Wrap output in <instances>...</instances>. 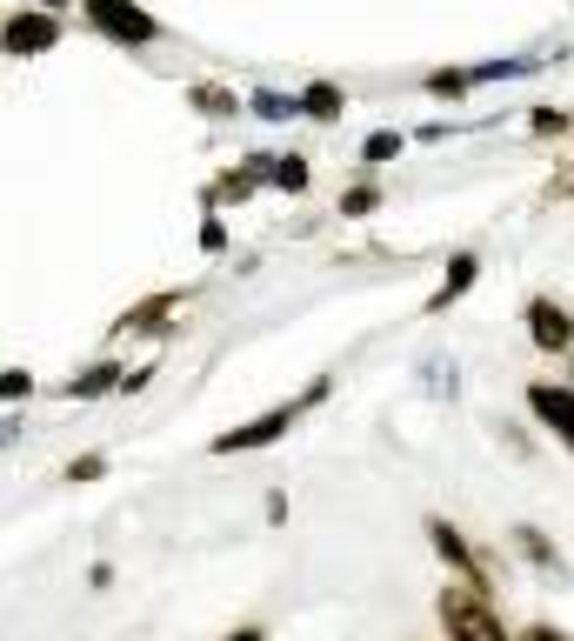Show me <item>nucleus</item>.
Segmentation results:
<instances>
[{"mask_svg":"<svg viewBox=\"0 0 574 641\" xmlns=\"http://www.w3.org/2000/svg\"><path fill=\"white\" fill-rule=\"evenodd\" d=\"M435 615H441L448 641H515L508 621H502V608L487 601V588H474V582L441 588V595H435Z\"/></svg>","mask_w":574,"mask_h":641,"instance_id":"f257e3e1","label":"nucleus"},{"mask_svg":"<svg viewBox=\"0 0 574 641\" xmlns=\"http://www.w3.org/2000/svg\"><path fill=\"white\" fill-rule=\"evenodd\" d=\"M320 394H327V381H314L301 401H288V408H268V415H255L248 428H227V435H214L207 448H214V454H255V448H274V441H281V435H288V428H294L307 408H314Z\"/></svg>","mask_w":574,"mask_h":641,"instance_id":"f03ea898","label":"nucleus"},{"mask_svg":"<svg viewBox=\"0 0 574 641\" xmlns=\"http://www.w3.org/2000/svg\"><path fill=\"white\" fill-rule=\"evenodd\" d=\"M80 8H88V21H94L108 41H121V47H154V41H160V21L140 14L134 0H80Z\"/></svg>","mask_w":574,"mask_h":641,"instance_id":"7ed1b4c3","label":"nucleus"},{"mask_svg":"<svg viewBox=\"0 0 574 641\" xmlns=\"http://www.w3.org/2000/svg\"><path fill=\"white\" fill-rule=\"evenodd\" d=\"M528 408H534V421L574 454V387H561V381H528Z\"/></svg>","mask_w":574,"mask_h":641,"instance_id":"20e7f679","label":"nucleus"},{"mask_svg":"<svg viewBox=\"0 0 574 641\" xmlns=\"http://www.w3.org/2000/svg\"><path fill=\"white\" fill-rule=\"evenodd\" d=\"M54 41H60V14H47V8L8 14V27H0V47H8L14 60H21V54H47Z\"/></svg>","mask_w":574,"mask_h":641,"instance_id":"39448f33","label":"nucleus"},{"mask_svg":"<svg viewBox=\"0 0 574 641\" xmlns=\"http://www.w3.org/2000/svg\"><path fill=\"white\" fill-rule=\"evenodd\" d=\"M528 335H534L541 355H561V348H574V314H567L561 301L534 294V301H528Z\"/></svg>","mask_w":574,"mask_h":641,"instance_id":"423d86ee","label":"nucleus"},{"mask_svg":"<svg viewBox=\"0 0 574 641\" xmlns=\"http://www.w3.org/2000/svg\"><path fill=\"white\" fill-rule=\"evenodd\" d=\"M428 548L448 561V569L461 575V582H474L481 588V561H474V548H468V535L454 528V521H441V515H428Z\"/></svg>","mask_w":574,"mask_h":641,"instance_id":"0eeeda50","label":"nucleus"},{"mask_svg":"<svg viewBox=\"0 0 574 641\" xmlns=\"http://www.w3.org/2000/svg\"><path fill=\"white\" fill-rule=\"evenodd\" d=\"M474 281H481V261H474V255H454V261H448V274H441V288L428 294V314L454 307V301H461V294H468Z\"/></svg>","mask_w":574,"mask_h":641,"instance_id":"6e6552de","label":"nucleus"},{"mask_svg":"<svg viewBox=\"0 0 574 641\" xmlns=\"http://www.w3.org/2000/svg\"><path fill=\"white\" fill-rule=\"evenodd\" d=\"M301 114H307V121H341V114H348V94L335 88V80H314V88L301 94Z\"/></svg>","mask_w":574,"mask_h":641,"instance_id":"1a4fd4ad","label":"nucleus"},{"mask_svg":"<svg viewBox=\"0 0 574 641\" xmlns=\"http://www.w3.org/2000/svg\"><path fill=\"white\" fill-rule=\"evenodd\" d=\"M127 381V368L121 361H101V368H88L80 381H67V401H94V394H108V387H121Z\"/></svg>","mask_w":574,"mask_h":641,"instance_id":"9d476101","label":"nucleus"},{"mask_svg":"<svg viewBox=\"0 0 574 641\" xmlns=\"http://www.w3.org/2000/svg\"><path fill=\"white\" fill-rule=\"evenodd\" d=\"M268 181L288 188V194H307L314 175H307V160H301V154H268Z\"/></svg>","mask_w":574,"mask_h":641,"instance_id":"9b49d317","label":"nucleus"},{"mask_svg":"<svg viewBox=\"0 0 574 641\" xmlns=\"http://www.w3.org/2000/svg\"><path fill=\"white\" fill-rule=\"evenodd\" d=\"M248 114H261V121H294V114H301V94H274V88H261V94L248 101Z\"/></svg>","mask_w":574,"mask_h":641,"instance_id":"f8f14e48","label":"nucleus"},{"mask_svg":"<svg viewBox=\"0 0 574 641\" xmlns=\"http://www.w3.org/2000/svg\"><path fill=\"white\" fill-rule=\"evenodd\" d=\"M401 147H407V140H401L394 127H381V134H368V147H361V160H368V168H381V160H401Z\"/></svg>","mask_w":574,"mask_h":641,"instance_id":"ddd939ff","label":"nucleus"},{"mask_svg":"<svg viewBox=\"0 0 574 641\" xmlns=\"http://www.w3.org/2000/svg\"><path fill=\"white\" fill-rule=\"evenodd\" d=\"M428 94L435 101H461L468 94V74H428Z\"/></svg>","mask_w":574,"mask_h":641,"instance_id":"4468645a","label":"nucleus"},{"mask_svg":"<svg viewBox=\"0 0 574 641\" xmlns=\"http://www.w3.org/2000/svg\"><path fill=\"white\" fill-rule=\"evenodd\" d=\"M34 394V374L27 368H8V374H0V401H27Z\"/></svg>","mask_w":574,"mask_h":641,"instance_id":"2eb2a0df","label":"nucleus"},{"mask_svg":"<svg viewBox=\"0 0 574 641\" xmlns=\"http://www.w3.org/2000/svg\"><path fill=\"white\" fill-rule=\"evenodd\" d=\"M374 207H381V194H374V188H354V194H341V214H354V221H361V214H374Z\"/></svg>","mask_w":574,"mask_h":641,"instance_id":"dca6fc26","label":"nucleus"},{"mask_svg":"<svg viewBox=\"0 0 574 641\" xmlns=\"http://www.w3.org/2000/svg\"><path fill=\"white\" fill-rule=\"evenodd\" d=\"M101 474H108V461H101V454H80V461L67 468V481H101Z\"/></svg>","mask_w":574,"mask_h":641,"instance_id":"f3484780","label":"nucleus"},{"mask_svg":"<svg viewBox=\"0 0 574 641\" xmlns=\"http://www.w3.org/2000/svg\"><path fill=\"white\" fill-rule=\"evenodd\" d=\"M227 248V227L221 221H201V255H221Z\"/></svg>","mask_w":574,"mask_h":641,"instance_id":"a211bd4d","label":"nucleus"},{"mask_svg":"<svg viewBox=\"0 0 574 641\" xmlns=\"http://www.w3.org/2000/svg\"><path fill=\"white\" fill-rule=\"evenodd\" d=\"M194 101H201V108H207V114H240V108H234V101H227V94H214V88H194Z\"/></svg>","mask_w":574,"mask_h":641,"instance_id":"6ab92c4d","label":"nucleus"},{"mask_svg":"<svg viewBox=\"0 0 574 641\" xmlns=\"http://www.w3.org/2000/svg\"><path fill=\"white\" fill-rule=\"evenodd\" d=\"M521 548H528V561H554V548H548L534 528H521Z\"/></svg>","mask_w":574,"mask_h":641,"instance_id":"aec40b11","label":"nucleus"},{"mask_svg":"<svg viewBox=\"0 0 574 641\" xmlns=\"http://www.w3.org/2000/svg\"><path fill=\"white\" fill-rule=\"evenodd\" d=\"M521 641H567V634H554V628H548V621H534V628H528V634H521Z\"/></svg>","mask_w":574,"mask_h":641,"instance_id":"412c9836","label":"nucleus"},{"mask_svg":"<svg viewBox=\"0 0 574 641\" xmlns=\"http://www.w3.org/2000/svg\"><path fill=\"white\" fill-rule=\"evenodd\" d=\"M227 641H268V634H261V628H234Z\"/></svg>","mask_w":574,"mask_h":641,"instance_id":"4be33fe9","label":"nucleus"},{"mask_svg":"<svg viewBox=\"0 0 574 641\" xmlns=\"http://www.w3.org/2000/svg\"><path fill=\"white\" fill-rule=\"evenodd\" d=\"M54 8H67V0H47V14H54Z\"/></svg>","mask_w":574,"mask_h":641,"instance_id":"5701e85b","label":"nucleus"}]
</instances>
